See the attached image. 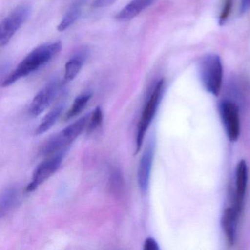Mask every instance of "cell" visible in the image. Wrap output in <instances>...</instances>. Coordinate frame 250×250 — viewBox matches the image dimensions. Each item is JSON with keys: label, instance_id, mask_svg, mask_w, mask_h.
I'll list each match as a JSON object with an SVG mask.
<instances>
[{"label": "cell", "instance_id": "d6986e66", "mask_svg": "<svg viewBox=\"0 0 250 250\" xmlns=\"http://www.w3.org/2000/svg\"><path fill=\"white\" fill-rule=\"evenodd\" d=\"M103 122V112L100 106H97L89 117L87 124V132L92 133L99 128Z\"/></svg>", "mask_w": 250, "mask_h": 250}, {"label": "cell", "instance_id": "7a4b0ae2", "mask_svg": "<svg viewBox=\"0 0 250 250\" xmlns=\"http://www.w3.org/2000/svg\"><path fill=\"white\" fill-rule=\"evenodd\" d=\"M165 80H159L155 86L148 100L145 104L141 117H140V121L138 122V125H137L136 154H137L141 150L146 132L148 130L149 127L156 115V112H157L158 108H159L162 96H163L164 92H165Z\"/></svg>", "mask_w": 250, "mask_h": 250}, {"label": "cell", "instance_id": "e0dca14e", "mask_svg": "<svg viewBox=\"0 0 250 250\" xmlns=\"http://www.w3.org/2000/svg\"><path fill=\"white\" fill-rule=\"evenodd\" d=\"M91 97L92 93L87 92V93H83V94H81L78 97L76 98L72 106L65 114L64 120L68 121V120L72 119V118H75L76 116L80 115L83 112V109L87 106Z\"/></svg>", "mask_w": 250, "mask_h": 250}, {"label": "cell", "instance_id": "277c9868", "mask_svg": "<svg viewBox=\"0 0 250 250\" xmlns=\"http://www.w3.org/2000/svg\"><path fill=\"white\" fill-rule=\"evenodd\" d=\"M199 65L200 79L205 89L213 96H217L223 80V68L220 58L213 54L206 55Z\"/></svg>", "mask_w": 250, "mask_h": 250}, {"label": "cell", "instance_id": "603a6c76", "mask_svg": "<svg viewBox=\"0 0 250 250\" xmlns=\"http://www.w3.org/2000/svg\"><path fill=\"white\" fill-rule=\"evenodd\" d=\"M250 9V0H241V8H240L241 14H244Z\"/></svg>", "mask_w": 250, "mask_h": 250}, {"label": "cell", "instance_id": "9c48e42d", "mask_svg": "<svg viewBox=\"0 0 250 250\" xmlns=\"http://www.w3.org/2000/svg\"><path fill=\"white\" fill-rule=\"evenodd\" d=\"M154 139H151L143 151L137 171V183L142 193H146L150 184V174L155 153Z\"/></svg>", "mask_w": 250, "mask_h": 250}, {"label": "cell", "instance_id": "5bb4252c", "mask_svg": "<svg viewBox=\"0 0 250 250\" xmlns=\"http://www.w3.org/2000/svg\"><path fill=\"white\" fill-rule=\"evenodd\" d=\"M20 199V191L17 187H10L2 193L0 199V217L3 218L11 213L17 206Z\"/></svg>", "mask_w": 250, "mask_h": 250}, {"label": "cell", "instance_id": "52a82bcc", "mask_svg": "<svg viewBox=\"0 0 250 250\" xmlns=\"http://www.w3.org/2000/svg\"><path fill=\"white\" fill-rule=\"evenodd\" d=\"M64 153L49 156L48 159L38 165L32 177V181L27 185V192H32L39 188L41 184L47 181L59 169L63 160Z\"/></svg>", "mask_w": 250, "mask_h": 250}, {"label": "cell", "instance_id": "4fadbf2b", "mask_svg": "<svg viewBox=\"0 0 250 250\" xmlns=\"http://www.w3.org/2000/svg\"><path fill=\"white\" fill-rule=\"evenodd\" d=\"M86 1L87 0H74L58 24V31H65L75 24L83 14Z\"/></svg>", "mask_w": 250, "mask_h": 250}, {"label": "cell", "instance_id": "44dd1931", "mask_svg": "<svg viewBox=\"0 0 250 250\" xmlns=\"http://www.w3.org/2000/svg\"><path fill=\"white\" fill-rule=\"evenodd\" d=\"M144 250H159V244L153 237H147L143 244Z\"/></svg>", "mask_w": 250, "mask_h": 250}, {"label": "cell", "instance_id": "ac0fdd59", "mask_svg": "<svg viewBox=\"0 0 250 250\" xmlns=\"http://www.w3.org/2000/svg\"><path fill=\"white\" fill-rule=\"evenodd\" d=\"M109 188L112 193L120 195L124 188V180L122 173L118 169H114L110 175L109 180Z\"/></svg>", "mask_w": 250, "mask_h": 250}, {"label": "cell", "instance_id": "ba28073f", "mask_svg": "<svg viewBox=\"0 0 250 250\" xmlns=\"http://www.w3.org/2000/svg\"><path fill=\"white\" fill-rule=\"evenodd\" d=\"M59 88L58 80H53L46 84L33 98L29 108L30 115L37 117L46 111L56 97Z\"/></svg>", "mask_w": 250, "mask_h": 250}, {"label": "cell", "instance_id": "5b68a950", "mask_svg": "<svg viewBox=\"0 0 250 250\" xmlns=\"http://www.w3.org/2000/svg\"><path fill=\"white\" fill-rule=\"evenodd\" d=\"M32 13L29 4H22L15 8L8 17L2 20L0 25V46H6L14 35L25 23Z\"/></svg>", "mask_w": 250, "mask_h": 250}, {"label": "cell", "instance_id": "ffe728a7", "mask_svg": "<svg viewBox=\"0 0 250 250\" xmlns=\"http://www.w3.org/2000/svg\"><path fill=\"white\" fill-rule=\"evenodd\" d=\"M232 0H225L222 12L219 17V24L223 25L228 20L232 8Z\"/></svg>", "mask_w": 250, "mask_h": 250}, {"label": "cell", "instance_id": "2e32d148", "mask_svg": "<svg viewBox=\"0 0 250 250\" xmlns=\"http://www.w3.org/2000/svg\"><path fill=\"white\" fill-rule=\"evenodd\" d=\"M86 52H82L74 55L66 62L65 65L64 80L66 82L72 81L80 74L85 62L87 55Z\"/></svg>", "mask_w": 250, "mask_h": 250}, {"label": "cell", "instance_id": "7402d4cb", "mask_svg": "<svg viewBox=\"0 0 250 250\" xmlns=\"http://www.w3.org/2000/svg\"><path fill=\"white\" fill-rule=\"evenodd\" d=\"M117 1H118V0H95L92 6H93V8H95V9L106 8V7L113 5Z\"/></svg>", "mask_w": 250, "mask_h": 250}, {"label": "cell", "instance_id": "7c38bea8", "mask_svg": "<svg viewBox=\"0 0 250 250\" xmlns=\"http://www.w3.org/2000/svg\"><path fill=\"white\" fill-rule=\"evenodd\" d=\"M156 0H131L117 14L115 19L120 21H128L136 18L150 7Z\"/></svg>", "mask_w": 250, "mask_h": 250}, {"label": "cell", "instance_id": "8fae6325", "mask_svg": "<svg viewBox=\"0 0 250 250\" xmlns=\"http://www.w3.org/2000/svg\"><path fill=\"white\" fill-rule=\"evenodd\" d=\"M241 212L234 205L224 210L221 219V225L227 241L229 245H233L237 236L238 220Z\"/></svg>", "mask_w": 250, "mask_h": 250}, {"label": "cell", "instance_id": "30bf717a", "mask_svg": "<svg viewBox=\"0 0 250 250\" xmlns=\"http://www.w3.org/2000/svg\"><path fill=\"white\" fill-rule=\"evenodd\" d=\"M248 184V167L244 160L240 161L235 169V188L233 205L242 213Z\"/></svg>", "mask_w": 250, "mask_h": 250}, {"label": "cell", "instance_id": "9a60e30c", "mask_svg": "<svg viewBox=\"0 0 250 250\" xmlns=\"http://www.w3.org/2000/svg\"><path fill=\"white\" fill-rule=\"evenodd\" d=\"M64 109V102H60L57 104L42 120L41 124L36 130V135H41L49 131L56 124L58 118L62 114Z\"/></svg>", "mask_w": 250, "mask_h": 250}, {"label": "cell", "instance_id": "6da1fadb", "mask_svg": "<svg viewBox=\"0 0 250 250\" xmlns=\"http://www.w3.org/2000/svg\"><path fill=\"white\" fill-rule=\"evenodd\" d=\"M62 49V43L61 42L45 43L33 49L4 80L2 87H9L21 79L37 71L52 61V58L58 55Z\"/></svg>", "mask_w": 250, "mask_h": 250}, {"label": "cell", "instance_id": "3957f363", "mask_svg": "<svg viewBox=\"0 0 250 250\" xmlns=\"http://www.w3.org/2000/svg\"><path fill=\"white\" fill-rule=\"evenodd\" d=\"M89 115H85L75 122L70 124L64 128L59 134L49 140L43 148V153L47 156H53L58 153H64V150L68 148L87 128L88 124Z\"/></svg>", "mask_w": 250, "mask_h": 250}, {"label": "cell", "instance_id": "8992f818", "mask_svg": "<svg viewBox=\"0 0 250 250\" xmlns=\"http://www.w3.org/2000/svg\"><path fill=\"white\" fill-rule=\"evenodd\" d=\"M219 110L228 139L236 141L241 133L239 107L235 102L226 99L219 103Z\"/></svg>", "mask_w": 250, "mask_h": 250}]
</instances>
